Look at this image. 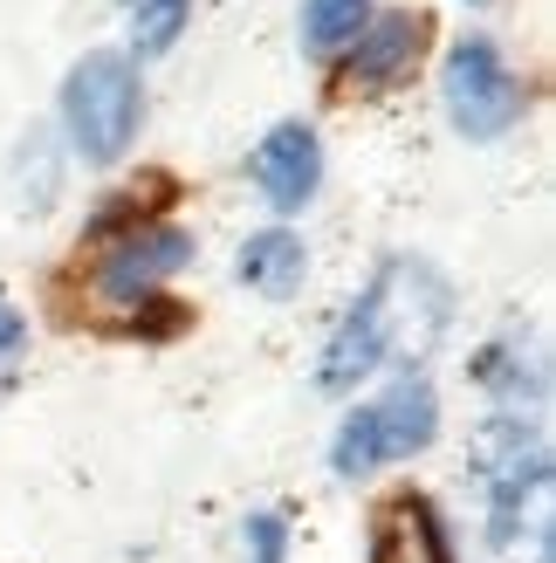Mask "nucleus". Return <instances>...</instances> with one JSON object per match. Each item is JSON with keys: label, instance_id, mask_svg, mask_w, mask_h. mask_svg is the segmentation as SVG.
<instances>
[{"label": "nucleus", "instance_id": "obj_1", "mask_svg": "<svg viewBox=\"0 0 556 563\" xmlns=\"http://www.w3.org/2000/svg\"><path fill=\"white\" fill-rule=\"evenodd\" d=\"M440 330H447V282H440L426 262L392 255L378 268L371 289L357 296V309L337 323L316 378L330 391H351L365 372H378L385 357H426L440 344Z\"/></svg>", "mask_w": 556, "mask_h": 563}, {"label": "nucleus", "instance_id": "obj_2", "mask_svg": "<svg viewBox=\"0 0 556 563\" xmlns=\"http://www.w3.org/2000/svg\"><path fill=\"white\" fill-rule=\"evenodd\" d=\"M440 433V399L426 378H392L371 406H357L344 427H337V446H330V474L337 482H357L385 461H412L420 446Z\"/></svg>", "mask_w": 556, "mask_h": 563}, {"label": "nucleus", "instance_id": "obj_3", "mask_svg": "<svg viewBox=\"0 0 556 563\" xmlns=\"http://www.w3.org/2000/svg\"><path fill=\"white\" fill-rule=\"evenodd\" d=\"M63 124H69V145L82 158L110 165L137 131V69L124 55H110V48L82 55L69 69V82H63Z\"/></svg>", "mask_w": 556, "mask_h": 563}, {"label": "nucleus", "instance_id": "obj_4", "mask_svg": "<svg viewBox=\"0 0 556 563\" xmlns=\"http://www.w3.org/2000/svg\"><path fill=\"white\" fill-rule=\"evenodd\" d=\"M440 82H447V110H454L460 137L488 145V137L515 131V118H522V82H515V69L502 63V48H494V42L467 35L447 55V76H440Z\"/></svg>", "mask_w": 556, "mask_h": 563}, {"label": "nucleus", "instance_id": "obj_5", "mask_svg": "<svg viewBox=\"0 0 556 563\" xmlns=\"http://www.w3.org/2000/svg\"><path fill=\"white\" fill-rule=\"evenodd\" d=\"M186 262H192V234H179V228H131L103 255L97 289H103V302H145L152 282L179 275Z\"/></svg>", "mask_w": 556, "mask_h": 563}, {"label": "nucleus", "instance_id": "obj_6", "mask_svg": "<svg viewBox=\"0 0 556 563\" xmlns=\"http://www.w3.org/2000/svg\"><path fill=\"white\" fill-rule=\"evenodd\" d=\"M247 173H255V186L268 192V207L296 213L302 200L316 192L323 179V152H316V131L310 124H275L255 152H247Z\"/></svg>", "mask_w": 556, "mask_h": 563}, {"label": "nucleus", "instance_id": "obj_7", "mask_svg": "<svg viewBox=\"0 0 556 563\" xmlns=\"http://www.w3.org/2000/svg\"><path fill=\"white\" fill-rule=\"evenodd\" d=\"M426 14H412V8H385L365 21V35L351 42V82H365V90H392V82L412 76V63H420V48H426Z\"/></svg>", "mask_w": 556, "mask_h": 563}, {"label": "nucleus", "instance_id": "obj_8", "mask_svg": "<svg viewBox=\"0 0 556 563\" xmlns=\"http://www.w3.org/2000/svg\"><path fill=\"white\" fill-rule=\"evenodd\" d=\"M371 563H454L447 550V522L433 516L426 495H385L378 516H371Z\"/></svg>", "mask_w": 556, "mask_h": 563}, {"label": "nucleus", "instance_id": "obj_9", "mask_svg": "<svg viewBox=\"0 0 556 563\" xmlns=\"http://www.w3.org/2000/svg\"><path fill=\"white\" fill-rule=\"evenodd\" d=\"M234 268H241V282L255 296H296L302 289V268H310V255H302V241L289 234V228H268V234H247L241 241V255H234Z\"/></svg>", "mask_w": 556, "mask_h": 563}, {"label": "nucleus", "instance_id": "obj_10", "mask_svg": "<svg viewBox=\"0 0 556 563\" xmlns=\"http://www.w3.org/2000/svg\"><path fill=\"white\" fill-rule=\"evenodd\" d=\"M365 21H371V0H310L302 8V42L316 55H337L365 35Z\"/></svg>", "mask_w": 556, "mask_h": 563}, {"label": "nucleus", "instance_id": "obj_11", "mask_svg": "<svg viewBox=\"0 0 556 563\" xmlns=\"http://www.w3.org/2000/svg\"><path fill=\"white\" fill-rule=\"evenodd\" d=\"M192 14V0H137V21H131V48L137 55H165L179 42V27Z\"/></svg>", "mask_w": 556, "mask_h": 563}, {"label": "nucleus", "instance_id": "obj_12", "mask_svg": "<svg viewBox=\"0 0 556 563\" xmlns=\"http://www.w3.org/2000/svg\"><path fill=\"white\" fill-rule=\"evenodd\" d=\"M289 556V522L275 509H255L247 516V563H282Z\"/></svg>", "mask_w": 556, "mask_h": 563}, {"label": "nucleus", "instance_id": "obj_13", "mask_svg": "<svg viewBox=\"0 0 556 563\" xmlns=\"http://www.w3.org/2000/svg\"><path fill=\"white\" fill-rule=\"evenodd\" d=\"M21 336H27V330H21V317H14L8 302H0V357H14V351H21Z\"/></svg>", "mask_w": 556, "mask_h": 563}]
</instances>
